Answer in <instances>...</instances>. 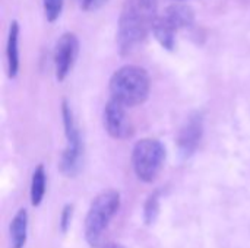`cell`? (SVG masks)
<instances>
[{"instance_id": "cell-4", "label": "cell", "mask_w": 250, "mask_h": 248, "mask_svg": "<svg viewBox=\"0 0 250 248\" xmlns=\"http://www.w3.org/2000/svg\"><path fill=\"white\" fill-rule=\"evenodd\" d=\"M193 20V9L186 3H182V0H177V3L170 4L163 15L157 16L152 26V34L164 48L173 50L176 45V32L182 28L190 26Z\"/></svg>"}, {"instance_id": "cell-7", "label": "cell", "mask_w": 250, "mask_h": 248, "mask_svg": "<svg viewBox=\"0 0 250 248\" xmlns=\"http://www.w3.org/2000/svg\"><path fill=\"white\" fill-rule=\"evenodd\" d=\"M126 108L117 99L110 98L104 108L105 132L114 139H129L133 134V124L126 114Z\"/></svg>"}, {"instance_id": "cell-1", "label": "cell", "mask_w": 250, "mask_h": 248, "mask_svg": "<svg viewBox=\"0 0 250 248\" xmlns=\"http://www.w3.org/2000/svg\"><path fill=\"white\" fill-rule=\"evenodd\" d=\"M158 0H125L119 18L117 44L122 54H129L141 44L157 19Z\"/></svg>"}, {"instance_id": "cell-10", "label": "cell", "mask_w": 250, "mask_h": 248, "mask_svg": "<svg viewBox=\"0 0 250 248\" xmlns=\"http://www.w3.org/2000/svg\"><path fill=\"white\" fill-rule=\"evenodd\" d=\"M19 25L16 20L10 23L9 28V38H7V48H6V56H7V70H9V77H15L19 70Z\"/></svg>"}, {"instance_id": "cell-16", "label": "cell", "mask_w": 250, "mask_h": 248, "mask_svg": "<svg viewBox=\"0 0 250 248\" xmlns=\"http://www.w3.org/2000/svg\"><path fill=\"white\" fill-rule=\"evenodd\" d=\"M108 0H78L79 6L85 10H95L98 7H101L104 3H107Z\"/></svg>"}, {"instance_id": "cell-5", "label": "cell", "mask_w": 250, "mask_h": 248, "mask_svg": "<svg viewBox=\"0 0 250 248\" xmlns=\"http://www.w3.org/2000/svg\"><path fill=\"white\" fill-rule=\"evenodd\" d=\"M166 159V149L163 143L157 139H142L139 140L132 152V164L136 177L144 183H152Z\"/></svg>"}, {"instance_id": "cell-15", "label": "cell", "mask_w": 250, "mask_h": 248, "mask_svg": "<svg viewBox=\"0 0 250 248\" xmlns=\"http://www.w3.org/2000/svg\"><path fill=\"white\" fill-rule=\"evenodd\" d=\"M72 215H73V206L72 205H66L64 209H63V212H62V218H60V229L63 232H66L67 228L70 227Z\"/></svg>"}, {"instance_id": "cell-13", "label": "cell", "mask_w": 250, "mask_h": 248, "mask_svg": "<svg viewBox=\"0 0 250 248\" xmlns=\"http://www.w3.org/2000/svg\"><path fill=\"white\" fill-rule=\"evenodd\" d=\"M158 212H160V194L158 191H155L148 197L145 208H144V218H145L146 225L154 224V221L158 216Z\"/></svg>"}, {"instance_id": "cell-9", "label": "cell", "mask_w": 250, "mask_h": 248, "mask_svg": "<svg viewBox=\"0 0 250 248\" xmlns=\"http://www.w3.org/2000/svg\"><path fill=\"white\" fill-rule=\"evenodd\" d=\"M202 130H204L202 117L199 114L189 117V120L186 121V124L182 127L179 133V151L183 158H189L190 155H193V152L196 151L201 142Z\"/></svg>"}, {"instance_id": "cell-2", "label": "cell", "mask_w": 250, "mask_h": 248, "mask_svg": "<svg viewBox=\"0 0 250 248\" xmlns=\"http://www.w3.org/2000/svg\"><path fill=\"white\" fill-rule=\"evenodd\" d=\"M151 89L149 75L139 66H123L110 79L111 98L125 107H136L148 99Z\"/></svg>"}, {"instance_id": "cell-12", "label": "cell", "mask_w": 250, "mask_h": 248, "mask_svg": "<svg viewBox=\"0 0 250 248\" xmlns=\"http://www.w3.org/2000/svg\"><path fill=\"white\" fill-rule=\"evenodd\" d=\"M45 194V171L42 165H38L32 174L31 181V203L32 206H38Z\"/></svg>"}, {"instance_id": "cell-8", "label": "cell", "mask_w": 250, "mask_h": 248, "mask_svg": "<svg viewBox=\"0 0 250 248\" xmlns=\"http://www.w3.org/2000/svg\"><path fill=\"white\" fill-rule=\"evenodd\" d=\"M79 51V41L78 37L72 32H66L60 37L56 44L54 50V69H56V79L59 82L64 80L69 75L76 56Z\"/></svg>"}, {"instance_id": "cell-17", "label": "cell", "mask_w": 250, "mask_h": 248, "mask_svg": "<svg viewBox=\"0 0 250 248\" xmlns=\"http://www.w3.org/2000/svg\"><path fill=\"white\" fill-rule=\"evenodd\" d=\"M103 248H123L122 246H119V244H107L105 247Z\"/></svg>"}, {"instance_id": "cell-11", "label": "cell", "mask_w": 250, "mask_h": 248, "mask_svg": "<svg viewBox=\"0 0 250 248\" xmlns=\"http://www.w3.org/2000/svg\"><path fill=\"white\" fill-rule=\"evenodd\" d=\"M28 232V212L25 209H19L10 222V248H23Z\"/></svg>"}, {"instance_id": "cell-6", "label": "cell", "mask_w": 250, "mask_h": 248, "mask_svg": "<svg viewBox=\"0 0 250 248\" xmlns=\"http://www.w3.org/2000/svg\"><path fill=\"white\" fill-rule=\"evenodd\" d=\"M62 113H63V124H64V133H66V139H67V146L60 159V171L67 177H73L78 174V171L81 168L82 152H83L82 139H81L78 126L73 120L72 110L66 101L63 102Z\"/></svg>"}, {"instance_id": "cell-3", "label": "cell", "mask_w": 250, "mask_h": 248, "mask_svg": "<svg viewBox=\"0 0 250 248\" xmlns=\"http://www.w3.org/2000/svg\"><path fill=\"white\" fill-rule=\"evenodd\" d=\"M120 208V194L116 190L100 193L91 203L85 218V240L91 247L101 246L104 232Z\"/></svg>"}, {"instance_id": "cell-14", "label": "cell", "mask_w": 250, "mask_h": 248, "mask_svg": "<svg viewBox=\"0 0 250 248\" xmlns=\"http://www.w3.org/2000/svg\"><path fill=\"white\" fill-rule=\"evenodd\" d=\"M44 6V13L48 22H54L63 9V0H42Z\"/></svg>"}]
</instances>
